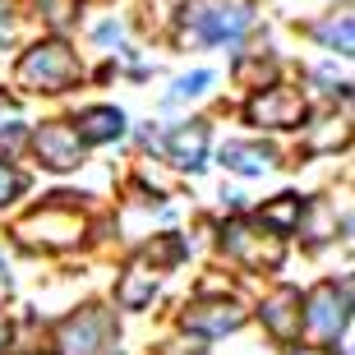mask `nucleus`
Masks as SVG:
<instances>
[{
  "mask_svg": "<svg viewBox=\"0 0 355 355\" xmlns=\"http://www.w3.org/2000/svg\"><path fill=\"white\" fill-rule=\"evenodd\" d=\"M125 134V116H120L116 106H92L79 116V139L83 144H111Z\"/></svg>",
  "mask_w": 355,
  "mask_h": 355,
  "instance_id": "nucleus-13",
  "label": "nucleus"
},
{
  "mask_svg": "<svg viewBox=\"0 0 355 355\" xmlns=\"http://www.w3.org/2000/svg\"><path fill=\"white\" fill-rule=\"evenodd\" d=\"M272 162H277V153L263 144H226L222 148V166H231L240 175H263Z\"/></svg>",
  "mask_w": 355,
  "mask_h": 355,
  "instance_id": "nucleus-14",
  "label": "nucleus"
},
{
  "mask_svg": "<svg viewBox=\"0 0 355 355\" xmlns=\"http://www.w3.org/2000/svg\"><path fill=\"white\" fill-rule=\"evenodd\" d=\"M166 157L175 166H184V171H198L203 157H208V125L203 120H189V125L171 130L166 134Z\"/></svg>",
  "mask_w": 355,
  "mask_h": 355,
  "instance_id": "nucleus-12",
  "label": "nucleus"
},
{
  "mask_svg": "<svg viewBox=\"0 0 355 355\" xmlns=\"http://www.w3.org/2000/svg\"><path fill=\"white\" fill-rule=\"evenodd\" d=\"M79 74H83V65L65 42H42V46H33L19 60V83L33 92H65Z\"/></svg>",
  "mask_w": 355,
  "mask_h": 355,
  "instance_id": "nucleus-1",
  "label": "nucleus"
},
{
  "mask_svg": "<svg viewBox=\"0 0 355 355\" xmlns=\"http://www.w3.org/2000/svg\"><path fill=\"white\" fill-rule=\"evenodd\" d=\"M5 33H10V5L0 0V37H5Z\"/></svg>",
  "mask_w": 355,
  "mask_h": 355,
  "instance_id": "nucleus-20",
  "label": "nucleus"
},
{
  "mask_svg": "<svg viewBox=\"0 0 355 355\" xmlns=\"http://www.w3.org/2000/svg\"><path fill=\"white\" fill-rule=\"evenodd\" d=\"M245 28H250V5H240V0H198V5H189L184 19H180L184 37L208 42V46L236 42Z\"/></svg>",
  "mask_w": 355,
  "mask_h": 355,
  "instance_id": "nucleus-2",
  "label": "nucleus"
},
{
  "mask_svg": "<svg viewBox=\"0 0 355 355\" xmlns=\"http://www.w3.org/2000/svg\"><path fill=\"white\" fill-rule=\"evenodd\" d=\"M245 116L254 125H268V130H295L304 120V97L295 88H268L263 97H254Z\"/></svg>",
  "mask_w": 355,
  "mask_h": 355,
  "instance_id": "nucleus-9",
  "label": "nucleus"
},
{
  "mask_svg": "<svg viewBox=\"0 0 355 355\" xmlns=\"http://www.w3.org/2000/svg\"><path fill=\"white\" fill-rule=\"evenodd\" d=\"M116 342V323L102 304H88L79 314H69L55 332V351L60 355H106Z\"/></svg>",
  "mask_w": 355,
  "mask_h": 355,
  "instance_id": "nucleus-3",
  "label": "nucleus"
},
{
  "mask_svg": "<svg viewBox=\"0 0 355 355\" xmlns=\"http://www.w3.org/2000/svg\"><path fill=\"white\" fill-rule=\"evenodd\" d=\"M300 217H304V203L295 194H282L272 208H263V217H259V222L272 226V231H295V226H300Z\"/></svg>",
  "mask_w": 355,
  "mask_h": 355,
  "instance_id": "nucleus-15",
  "label": "nucleus"
},
{
  "mask_svg": "<svg viewBox=\"0 0 355 355\" xmlns=\"http://www.w3.org/2000/svg\"><path fill=\"white\" fill-rule=\"evenodd\" d=\"M295 355H318V351H295Z\"/></svg>",
  "mask_w": 355,
  "mask_h": 355,
  "instance_id": "nucleus-22",
  "label": "nucleus"
},
{
  "mask_svg": "<svg viewBox=\"0 0 355 355\" xmlns=\"http://www.w3.org/2000/svg\"><path fill=\"white\" fill-rule=\"evenodd\" d=\"M180 254H184L180 240H162L157 250H144L130 268H125V277H120V286H116V300L125 304V309H144V304L157 295V268L175 263Z\"/></svg>",
  "mask_w": 355,
  "mask_h": 355,
  "instance_id": "nucleus-4",
  "label": "nucleus"
},
{
  "mask_svg": "<svg viewBox=\"0 0 355 355\" xmlns=\"http://www.w3.org/2000/svg\"><path fill=\"white\" fill-rule=\"evenodd\" d=\"M19 240H24L28 250H69V245L83 240V217L60 208V203H51V208L33 212V217L19 226Z\"/></svg>",
  "mask_w": 355,
  "mask_h": 355,
  "instance_id": "nucleus-6",
  "label": "nucleus"
},
{
  "mask_svg": "<svg viewBox=\"0 0 355 355\" xmlns=\"http://www.w3.org/2000/svg\"><path fill=\"white\" fill-rule=\"evenodd\" d=\"M300 304L304 300H300V291H295V286H282L277 295H268V300H263L259 314H263V328L272 332L277 342H295V337H300V323H304Z\"/></svg>",
  "mask_w": 355,
  "mask_h": 355,
  "instance_id": "nucleus-11",
  "label": "nucleus"
},
{
  "mask_svg": "<svg viewBox=\"0 0 355 355\" xmlns=\"http://www.w3.org/2000/svg\"><path fill=\"white\" fill-rule=\"evenodd\" d=\"M222 250L231 254V259H240L245 268H254V272H263V268H277L282 263V236H272L263 222H226L222 226Z\"/></svg>",
  "mask_w": 355,
  "mask_h": 355,
  "instance_id": "nucleus-5",
  "label": "nucleus"
},
{
  "mask_svg": "<svg viewBox=\"0 0 355 355\" xmlns=\"http://www.w3.org/2000/svg\"><path fill=\"white\" fill-rule=\"evenodd\" d=\"M37 5H42V14H46L51 28H65L74 19V0H37Z\"/></svg>",
  "mask_w": 355,
  "mask_h": 355,
  "instance_id": "nucleus-18",
  "label": "nucleus"
},
{
  "mask_svg": "<svg viewBox=\"0 0 355 355\" xmlns=\"http://www.w3.org/2000/svg\"><path fill=\"white\" fill-rule=\"evenodd\" d=\"M323 42H328V46H337L342 55H351V19H342V24H328V28H323Z\"/></svg>",
  "mask_w": 355,
  "mask_h": 355,
  "instance_id": "nucleus-19",
  "label": "nucleus"
},
{
  "mask_svg": "<svg viewBox=\"0 0 355 355\" xmlns=\"http://www.w3.org/2000/svg\"><path fill=\"white\" fill-rule=\"evenodd\" d=\"M208 83H212L208 69H194V74H184V79H175L171 102H184V97H198V92H208Z\"/></svg>",
  "mask_w": 355,
  "mask_h": 355,
  "instance_id": "nucleus-16",
  "label": "nucleus"
},
{
  "mask_svg": "<svg viewBox=\"0 0 355 355\" xmlns=\"http://www.w3.org/2000/svg\"><path fill=\"white\" fill-rule=\"evenodd\" d=\"M304 309V323H309V332L314 337H323V342H337L346 332V318H351V286H332V282H323V286L309 295V300L300 304Z\"/></svg>",
  "mask_w": 355,
  "mask_h": 355,
  "instance_id": "nucleus-7",
  "label": "nucleus"
},
{
  "mask_svg": "<svg viewBox=\"0 0 355 355\" xmlns=\"http://www.w3.org/2000/svg\"><path fill=\"white\" fill-rule=\"evenodd\" d=\"M33 153H37L51 171H74L83 162V139H79V130L74 125H42L37 134H33Z\"/></svg>",
  "mask_w": 355,
  "mask_h": 355,
  "instance_id": "nucleus-8",
  "label": "nucleus"
},
{
  "mask_svg": "<svg viewBox=\"0 0 355 355\" xmlns=\"http://www.w3.org/2000/svg\"><path fill=\"white\" fill-rule=\"evenodd\" d=\"M245 323V309L236 300H194L184 309V328L203 332V337H226Z\"/></svg>",
  "mask_w": 355,
  "mask_h": 355,
  "instance_id": "nucleus-10",
  "label": "nucleus"
},
{
  "mask_svg": "<svg viewBox=\"0 0 355 355\" xmlns=\"http://www.w3.org/2000/svg\"><path fill=\"white\" fill-rule=\"evenodd\" d=\"M5 342H10V323L0 318V351H5Z\"/></svg>",
  "mask_w": 355,
  "mask_h": 355,
  "instance_id": "nucleus-21",
  "label": "nucleus"
},
{
  "mask_svg": "<svg viewBox=\"0 0 355 355\" xmlns=\"http://www.w3.org/2000/svg\"><path fill=\"white\" fill-rule=\"evenodd\" d=\"M24 184H28V180L14 171L10 162H0V208H5V203H14V198L24 194Z\"/></svg>",
  "mask_w": 355,
  "mask_h": 355,
  "instance_id": "nucleus-17",
  "label": "nucleus"
}]
</instances>
